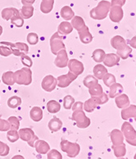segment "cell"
<instances>
[{"instance_id": "30bf717a", "label": "cell", "mask_w": 136, "mask_h": 159, "mask_svg": "<svg viewBox=\"0 0 136 159\" xmlns=\"http://www.w3.org/2000/svg\"><path fill=\"white\" fill-rule=\"evenodd\" d=\"M78 75H75L74 73L69 72L66 75H59L58 77L57 78V86H59L60 88H66L70 85L71 83H72L74 80H76Z\"/></svg>"}, {"instance_id": "8fae6325", "label": "cell", "mask_w": 136, "mask_h": 159, "mask_svg": "<svg viewBox=\"0 0 136 159\" xmlns=\"http://www.w3.org/2000/svg\"><path fill=\"white\" fill-rule=\"evenodd\" d=\"M68 68L70 72L74 73L75 75H79L84 72V67L81 61H78L77 59L69 60L67 64Z\"/></svg>"}, {"instance_id": "91938a15", "label": "cell", "mask_w": 136, "mask_h": 159, "mask_svg": "<svg viewBox=\"0 0 136 159\" xmlns=\"http://www.w3.org/2000/svg\"><path fill=\"white\" fill-rule=\"evenodd\" d=\"M117 159H125V158H123V157H118Z\"/></svg>"}, {"instance_id": "d6986e66", "label": "cell", "mask_w": 136, "mask_h": 159, "mask_svg": "<svg viewBox=\"0 0 136 159\" xmlns=\"http://www.w3.org/2000/svg\"><path fill=\"white\" fill-rule=\"evenodd\" d=\"M78 34H79V39H80V41H81L83 43L87 44V43H91L92 40H93V35H92L90 32H89L88 26H86V27L84 28L83 30L78 32Z\"/></svg>"}, {"instance_id": "f907efd6", "label": "cell", "mask_w": 136, "mask_h": 159, "mask_svg": "<svg viewBox=\"0 0 136 159\" xmlns=\"http://www.w3.org/2000/svg\"><path fill=\"white\" fill-rule=\"evenodd\" d=\"M93 98L96 100L97 105L104 104V103L108 102V96H107V94L106 93H102L98 97H93Z\"/></svg>"}, {"instance_id": "3957f363", "label": "cell", "mask_w": 136, "mask_h": 159, "mask_svg": "<svg viewBox=\"0 0 136 159\" xmlns=\"http://www.w3.org/2000/svg\"><path fill=\"white\" fill-rule=\"evenodd\" d=\"M61 149L70 158H74L80 152V147L77 143H72L70 141L62 139L61 141Z\"/></svg>"}, {"instance_id": "6da1fadb", "label": "cell", "mask_w": 136, "mask_h": 159, "mask_svg": "<svg viewBox=\"0 0 136 159\" xmlns=\"http://www.w3.org/2000/svg\"><path fill=\"white\" fill-rule=\"evenodd\" d=\"M111 8V2L106 0H102L98 2L97 7L90 11V17L94 20H103L107 17Z\"/></svg>"}, {"instance_id": "681fc988", "label": "cell", "mask_w": 136, "mask_h": 159, "mask_svg": "<svg viewBox=\"0 0 136 159\" xmlns=\"http://www.w3.org/2000/svg\"><path fill=\"white\" fill-rule=\"evenodd\" d=\"M20 60H21V62L25 67H30L33 65V61L29 56H27L26 54H23L20 56Z\"/></svg>"}, {"instance_id": "44dd1931", "label": "cell", "mask_w": 136, "mask_h": 159, "mask_svg": "<svg viewBox=\"0 0 136 159\" xmlns=\"http://www.w3.org/2000/svg\"><path fill=\"white\" fill-rule=\"evenodd\" d=\"M71 25H72L73 29H75L78 32L82 30L84 28H85L87 26L84 23V19L82 18L81 16H75L71 19Z\"/></svg>"}, {"instance_id": "d590c367", "label": "cell", "mask_w": 136, "mask_h": 159, "mask_svg": "<svg viewBox=\"0 0 136 159\" xmlns=\"http://www.w3.org/2000/svg\"><path fill=\"white\" fill-rule=\"evenodd\" d=\"M98 84V80L94 76V75H87L86 77L84 79V86L90 89L92 87L95 86L96 84Z\"/></svg>"}, {"instance_id": "277c9868", "label": "cell", "mask_w": 136, "mask_h": 159, "mask_svg": "<svg viewBox=\"0 0 136 159\" xmlns=\"http://www.w3.org/2000/svg\"><path fill=\"white\" fill-rule=\"evenodd\" d=\"M18 134L20 139H22L23 141L27 142L28 144L30 147H32V148H34V143L39 139V137L34 134V130L30 129V128H22V129H20L18 131Z\"/></svg>"}, {"instance_id": "83f0119b", "label": "cell", "mask_w": 136, "mask_h": 159, "mask_svg": "<svg viewBox=\"0 0 136 159\" xmlns=\"http://www.w3.org/2000/svg\"><path fill=\"white\" fill-rule=\"evenodd\" d=\"M93 75L97 80H102L106 74L107 73V68L102 64H97L93 67Z\"/></svg>"}, {"instance_id": "74e56055", "label": "cell", "mask_w": 136, "mask_h": 159, "mask_svg": "<svg viewBox=\"0 0 136 159\" xmlns=\"http://www.w3.org/2000/svg\"><path fill=\"white\" fill-rule=\"evenodd\" d=\"M105 55H106V53H105L104 51L102 49H99V48H98V49H95L93 51L92 57H93V59L96 62L100 63V62H102V61H103V59H104Z\"/></svg>"}, {"instance_id": "be15d7a7", "label": "cell", "mask_w": 136, "mask_h": 159, "mask_svg": "<svg viewBox=\"0 0 136 159\" xmlns=\"http://www.w3.org/2000/svg\"><path fill=\"white\" fill-rule=\"evenodd\" d=\"M135 84H136V83H135Z\"/></svg>"}, {"instance_id": "d6a6232c", "label": "cell", "mask_w": 136, "mask_h": 159, "mask_svg": "<svg viewBox=\"0 0 136 159\" xmlns=\"http://www.w3.org/2000/svg\"><path fill=\"white\" fill-rule=\"evenodd\" d=\"M2 81L7 85H13L15 84V78H14V72L12 71H6L2 74Z\"/></svg>"}, {"instance_id": "e0dca14e", "label": "cell", "mask_w": 136, "mask_h": 159, "mask_svg": "<svg viewBox=\"0 0 136 159\" xmlns=\"http://www.w3.org/2000/svg\"><path fill=\"white\" fill-rule=\"evenodd\" d=\"M73 30V27L70 22H68L66 20L62 21L59 24L57 27V33L61 35H67L70 34Z\"/></svg>"}, {"instance_id": "f6af8a7d", "label": "cell", "mask_w": 136, "mask_h": 159, "mask_svg": "<svg viewBox=\"0 0 136 159\" xmlns=\"http://www.w3.org/2000/svg\"><path fill=\"white\" fill-rule=\"evenodd\" d=\"M102 80H103V83L106 84V86L108 87L111 86L114 83H116V77L112 74H109V73H107Z\"/></svg>"}, {"instance_id": "b9f144b4", "label": "cell", "mask_w": 136, "mask_h": 159, "mask_svg": "<svg viewBox=\"0 0 136 159\" xmlns=\"http://www.w3.org/2000/svg\"><path fill=\"white\" fill-rule=\"evenodd\" d=\"M7 138L11 143L16 142V141L20 139L18 131H17V130H14V129H9V130L7 132Z\"/></svg>"}, {"instance_id": "680465c9", "label": "cell", "mask_w": 136, "mask_h": 159, "mask_svg": "<svg viewBox=\"0 0 136 159\" xmlns=\"http://www.w3.org/2000/svg\"><path fill=\"white\" fill-rule=\"evenodd\" d=\"M2 26H1V25H0V36H1V35H2Z\"/></svg>"}, {"instance_id": "8992f818", "label": "cell", "mask_w": 136, "mask_h": 159, "mask_svg": "<svg viewBox=\"0 0 136 159\" xmlns=\"http://www.w3.org/2000/svg\"><path fill=\"white\" fill-rule=\"evenodd\" d=\"M72 120H75L77 127L85 129L90 125V119L87 117L83 110H76L72 113Z\"/></svg>"}, {"instance_id": "ee69618b", "label": "cell", "mask_w": 136, "mask_h": 159, "mask_svg": "<svg viewBox=\"0 0 136 159\" xmlns=\"http://www.w3.org/2000/svg\"><path fill=\"white\" fill-rule=\"evenodd\" d=\"M26 40L30 45H35L39 42V36L36 33L34 32H30L26 36Z\"/></svg>"}, {"instance_id": "ab89813d", "label": "cell", "mask_w": 136, "mask_h": 159, "mask_svg": "<svg viewBox=\"0 0 136 159\" xmlns=\"http://www.w3.org/2000/svg\"><path fill=\"white\" fill-rule=\"evenodd\" d=\"M7 120L10 124V129L18 130L20 128V119L17 118L16 116H11L7 119Z\"/></svg>"}, {"instance_id": "52a82bcc", "label": "cell", "mask_w": 136, "mask_h": 159, "mask_svg": "<svg viewBox=\"0 0 136 159\" xmlns=\"http://www.w3.org/2000/svg\"><path fill=\"white\" fill-rule=\"evenodd\" d=\"M0 44L2 45H7L10 47L11 49L12 54L17 57H20L21 55L26 54L29 52V47L25 43H10V42H1Z\"/></svg>"}, {"instance_id": "6f0895ef", "label": "cell", "mask_w": 136, "mask_h": 159, "mask_svg": "<svg viewBox=\"0 0 136 159\" xmlns=\"http://www.w3.org/2000/svg\"><path fill=\"white\" fill-rule=\"evenodd\" d=\"M11 159H25L23 156L21 155H15L13 157H11Z\"/></svg>"}, {"instance_id": "1f68e13d", "label": "cell", "mask_w": 136, "mask_h": 159, "mask_svg": "<svg viewBox=\"0 0 136 159\" xmlns=\"http://www.w3.org/2000/svg\"><path fill=\"white\" fill-rule=\"evenodd\" d=\"M47 110L49 113H57L61 110V105L56 100H50L47 102Z\"/></svg>"}, {"instance_id": "db71d44e", "label": "cell", "mask_w": 136, "mask_h": 159, "mask_svg": "<svg viewBox=\"0 0 136 159\" xmlns=\"http://www.w3.org/2000/svg\"><path fill=\"white\" fill-rule=\"evenodd\" d=\"M126 0H111V6H120L122 7L123 5L125 3Z\"/></svg>"}, {"instance_id": "d4e9b609", "label": "cell", "mask_w": 136, "mask_h": 159, "mask_svg": "<svg viewBox=\"0 0 136 159\" xmlns=\"http://www.w3.org/2000/svg\"><path fill=\"white\" fill-rule=\"evenodd\" d=\"M116 104L119 108H125L129 106V99L126 94H120L116 97Z\"/></svg>"}, {"instance_id": "8d00e7d4", "label": "cell", "mask_w": 136, "mask_h": 159, "mask_svg": "<svg viewBox=\"0 0 136 159\" xmlns=\"http://www.w3.org/2000/svg\"><path fill=\"white\" fill-rule=\"evenodd\" d=\"M112 149H113L114 154L116 157H124L126 153V148H125V145L124 143L116 146L112 145Z\"/></svg>"}, {"instance_id": "ffe728a7", "label": "cell", "mask_w": 136, "mask_h": 159, "mask_svg": "<svg viewBox=\"0 0 136 159\" xmlns=\"http://www.w3.org/2000/svg\"><path fill=\"white\" fill-rule=\"evenodd\" d=\"M29 116L32 120L35 122H39L43 119V110L38 106L32 107L29 111Z\"/></svg>"}, {"instance_id": "5b68a950", "label": "cell", "mask_w": 136, "mask_h": 159, "mask_svg": "<svg viewBox=\"0 0 136 159\" xmlns=\"http://www.w3.org/2000/svg\"><path fill=\"white\" fill-rule=\"evenodd\" d=\"M64 37L59 34L57 32L54 33L50 39V48L52 54L57 55V52L61 49H66L63 42Z\"/></svg>"}, {"instance_id": "7bdbcfd3", "label": "cell", "mask_w": 136, "mask_h": 159, "mask_svg": "<svg viewBox=\"0 0 136 159\" xmlns=\"http://www.w3.org/2000/svg\"><path fill=\"white\" fill-rule=\"evenodd\" d=\"M75 102V98H73L72 96L66 95L63 98V107L65 109H71L72 105Z\"/></svg>"}, {"instance_id": "6125c7cd", "label": "cell", "mask_w": 136, "mask_h": 159, "mask_svg": "<svg viewBox=\"0 0 136 159\" xmlns=\"http://www.w3.org/2000/svg\"><path fill=\"white\" fill-rule=\"evenodd\" d=\"M134 118H135V121H136V117H134Z\"/></svg>"}, {"instance_id": "7402d4cb", "label": "cell", "mask_w": 136, "mask_h": 159, "mask_svg": "<svg viewBox=\"0 0 136 159\" xmlns=\"http://www.w3.org/2000/svg\"><path fill=\"white\" fill-rule=\"evenodd\" d=\"M121 117L124 120L136 117V106L135 105H129V107H125L121 111Z\"/></svg>"}, {"instance_id": "4dcf8cb0", "label": "cell", "mask_w": 136, "mask_h": 159, "mask_svg": "<svg viewBox=\"0 0 136 159\" xmlns=\"http://www.w3.org/2000/svg\"><path fill=\"white\" fill-rule=\"evenodd\" d=\"M97 106L98 105H97V102L94 99V98L91 97L89 99L87 100L86 102L84 103V105H83V109L86 111V112H93Z\"/></svg>"}, {"instance_id": "9c48e42d", "label": "cell", "mask_w": 136, "mask_h": 159, "mask_svg": "<svg viewBox=\"0 0 136 159\" xmlns=\"http://www.w3.org/2000/svg\"><path fill=\"white\" fill-rule=\"evenodd\" d=\"M42 89L46 92H52L55 89V88L57 86V80L55 78L53 75H48L43 78L41 83Z\"/></svg>"}, {"instance_id": "7c38bea8", "label": "cell", "mask_w": 136, "mask_h": 159, "mask_svg": "<svg viewBox=\"0 0 136 159\" xmlns=\"http://www.w3.org/2000/svg\"><path fill=\"white\" fill-rule=\"evenodd\" d=\"M68 61V55L66 49H61L57 53V57L54 61L55 66L59 67V68H64L67 66Z\"/></svg>"}, {"instance_id": "f1b7e54d", "label": "cell", "mask_w": 136, "mask_h": 159, "mask_svg": "<svg viewBox=\"0 0 136 159\" xmlns=\"http://www.w3.org/2000/svg\"><path fill=\"white\" fill-rule=\"evenodd\" d=\"M34 8L32 5H23L20 9V15L23 19H29L34 15Z\"/></svg>"}, {"instance_id": "f546056e", "label": "cell", "mask_w": 136, "mask_h": 159, "mask_svg": "<svg viewBox=\"0 0 136 159\" xmlns=\"http://www.w3.org/2000/svg\"><path fill=\"white\" fill-rule=\"evenodd\" d=\"M111 44L114 48L118 50L126 45V42L124 39V38H122L121 36H119V35H116V36H114L111 39Z\"/></svg>"}, {"instance_id": "11a10c76", "label": "cell", "mask_w": 136, "mask_h": 159, "mask_svg": "<svg viewBox=\"0 0 136 159\" xmlns=\"http://www.w3.org/2000/svg\"><path fill=\"white\" fill-rule=\"evenodd\" d=\"M129 43L132 48H136V36L133 37V38H132V39L129 41Z\"/></svg>"}, {"instance_id": "f35d334b", "label": "cell", "mask_w": 136, "mask_h": 159, "mask_svg": "<svg viewBox=\"0 0 136 159\" xmlns=\"http://www.w3.org/2000/svg\"><path fill=\"white\" fill-rule=\"evenodd\" d=\"M88 93L91 95V97H98L103 93V89H102V87L99 84H96L95 86L88 89Z\"/></svg>"}, {"instance_id": "5bb4252c", "label": "cell", "mask_w": 136, "mask_h": 159, "mask_svg": "<svg viewBox=\"0 0 136 159\" xmlns=\"http://www.w3.org/2000/svg\"><path fill=\"white\" fill-rule=\"evenodd\" d=\"M120 61V57H118V55L116 53H107L105 55L104 59H103V63L106 66L111 67L117 65Z\"/></svg>"}, {"instance_id": "c3c4849f", "label": "cell", "mask_w": 136, "mask_h": 159, "mask_svg": "<svg viewBox=\"0 0 136 159\" xmlns=\"http://www.w3.org/2000/svg\"><path fill=\"white\" fill-rule=\"evenodd\" d=\"M12 54L11 49L10 47L7 45H2L0 44V55L3 56V57H8L10 55Z\"/></svg>"}, {"instance_id": "ba28073f", "label": "cell", "mask_w": 136, "mask_h": 159, "mask_svg": "<svg viewBox=\"0 0 136 159\" xmlns=\"http://www.w3.org/2000/svg\"><path fill=\"white\" fill-rule=\"evenodd\" d=\"M121 132L125 135L127 143H129L130 145L136 146V131L130 123H123Z\"/></svg>"}, {"instance_id": "9f6ffc18", "label": "cell", "mask_w": 136, "mask_h": 159, "mask_svg": "<svg viewBox=\"0 0 136 159\" xmlns=\"http://www.w3.org/2000/svg\"><path fill=\"white\" fill-rule=\"evenodd\" d=\"M35 2V0H21V3L23 5H32Z\"/></svg>"}, {"instance_id": "816d5d0a", "label": "cell", "mask_w": 136, "mask_h": 159, "mask_svg": "<svg viewBox=\"0 0 136 159\" xmlns=\"http://www.w3.org/2000/svg\"><path fill=\"white\" fill-rule=\"evenodd\" d=\"M10 129V124L8 120L2 119L0 116V131H8Z\"/></svg>"}, {"instance_id": "7dc6e473", "label": "cell", "mask_w": 136, "mask_h": 159, "mask_svg": "<svg viewBox=\"0 0 136 159\" xmlns=\"http://www.w3.org/2000/svg\"><path fill=\"white\" fill-rule=\"evenodd\" d=\"M9 146L6 144L5 143H3V142H2V141H0V156L6 157L9 153Z\"/></svg>"}, {"instance_id": "60d3db41", "label": "cell", "mask_w": 136, "mask_h": 159, "mask_svg": "<svg viewBox=\"0 0 136 159\" xmlns=\"http://www.w3.org/2000/svg\"><path fill=\"white\" fill-rule=\"evenodd\" d=\"M11 23L12 25H16V27H22L23 25H24V19H23V17L20 15V14H17L16 16H14L11 19Z\"/></svg>"}, {"instance_id": "9a60e30c", "label": "cell", "mask_w": 136, "mask_h": 159, "mask_svg": "<svg viewBox=\"0 0 136 159\" xmlns=\"http://www.w3.org/2000/svg\"><path fill=\"white\" fill-rule=\"evenodd\" d=\"M34 148H35L36 152L39 154H47L50 150L49 144L46 141L40 140V139H38L35 142Z\"/></svg>"}, {"instance_id": "ac0fdd59", "label": "cell", "mask_w": 136, "mask_h": 159, "mask_svg": "<svg viewBox=\"0 0 136 159\" xmlns=\"http://www.w3.org/2000/svg\"><path fill=\"white\" fill-rule=\"evenodd\" d=\"M111 140L112 142L113 146L120 145L123 143L124 137H123L122 132L120 131L119 129H115L111 132Z\"/></svg>"}, {"instance_id": "cb8c5ba5", "label": "cell", "mask_w": 136, "mask_h": 159, "mask_svg": "<svg viewBox=\"0 0 136 159\" xmlns=\"http://www.w3.org/2000/svg\"><path fill=\"white\" fill-rule=\"evenodd\" d=\"M60 15L62 18L65 20H70L75 16V12L72 10V8L69 6H64L61 7V11H60Z\"/></svg>"}, {"instance_id": "e575fe53", "label": "cell", "mask_w": 136, "mask_h": 159, "mask_svg": "<svg viewBox=\"0 0 136 159\" xmlns=\"http://www.w3.org/2000/svg\"><path fill=\"white\" fill-rule=\"evenodd\" d=\"M22 102V100L20 97L18 96H11V98H9L7 99V106L10 107V108H16L18 107L19 106H20Z\"/></svg>"}, {"instance_id": "2e32d148", "label": "cell", "mask_w": 136, "mask_h": 159, "mask_svg": "<svg viewBox=\"0 0 136 159\" xmlns=\"http://www.w3.org/2000/svg\"><path fill=\"white\" fill-rule=\"evenodd\" d=\"M17 14H20V11L18 9H16L15 7H6L2 10L1 16L3 20H9Z\"/></svg>"}, {"instance_id": "f5cc1de1", "label": "cell", "mask_w": 136, "mask_h": 159, "mask_svg": "<svg viewBox=\"0 0 136 159\" xmlns=\"http://www.w3.org/2000/svg\"><path fill=\"white\" fill-rule=\"evenodd\" d=\"M83 105H84V103L82 102H75L72 105L71 109L73 111H76V110H83Z\"/></svg>"}, {"instance_id": "bcb514c9", "label": "cell", "mask_w": 136, "mask_h": 159, "mask_svg": "<svg viewBox=\"0 0 136 159\" xmlns=\"http://www.w3.org/2000/svg\"><path fill=\"white\" fill-rule=\"evenodd\" d=\"M47 158L48 159H62V155L57 149L49 150L47 153Z\"/></svg>"}, {"instance_id": "94428289", "label": "cell", "mask_w": 136, "mask_h": 159, "mask_svg": "<svg viewBox=\"0 0 136 159\" xmlns=\"http://www.w3.org/2000/svg\"><path fill=\"white\" fill-rule=\"evenodd\" d=\"M134 159H136V154L134 155Z\"/></svg>"}, {"instance_id": "4fadbf2b", "label": "cell", "mask_w": 136, "mask_h": 159, "mask_svg": "<svg viewBox=\"0 0 136 159\" xmlns=\"http://www.w3.org/2000/svg\"><path fill=\"white\" fill-rule=\"evenodd\" d=\"M123 10L120 6H112L109 11V16L113 22H120L123 18Z\"/></svg>"}, {"instance_id": "603a6c76", "label": "cell", "mask_w": 136, "mask_h": 159, "mask_svg": "<svg viewBox=\"0 0 136 159\" xmlns=\"http://www.w3.org/2000/svg\"><path fill=\"white\" fill-rule=\"evenodd\" d=\"M48 125V129H49L52 133H54V132H57L58 130H60L61 128L62 127V121H61L59 118L54 116V117H52V118L49 120Z\"/></svg>"}, {"instance_id": "4316f807", "label": "cell", "mask_w": 136, "mask_h": 159, "mask_svg": "<svg viewBox=\"0 0 136 159\" xmlns=\"http://www.w3.org/2000/svg\"><path fill=\"white\" fill-rule=\"evenodd\" d=\"M54 0H42L40 3V11L44 14H48L53 8Z\"/></svg>"}, {"instance_id": "7a4b0ae2", "label": "cell", "mask_w": 136, "mask_h": 159, "mask_svg": "<svg viewBox=\"0 0 136 159\" xmlns=\"http://www.w3.org/2000/svg\"><path fill=\"white\" fill-rule=\"evenodd\" d=\"M15 83L20 85H29L32 82V71L29 67H23L14 72Z\"/></svg>"}, {"instance_id": "484cf974", "label": "cell", "mask_w": 136, "mask_h": 159, "mask_svg": "<svg viewBox=\"0 0 136 159\" xmlns=\"http://www.w3.org/2000/svg\"><path fill=\"white\" fill-rule=\"evenodd\" d=\"M123 92L122 85L119 83H114L110 86V91H109V97L111 98H116L118 95L121 94Z\"/></svg>"}, {"instance_id": "836d02e7", "label": "cell", "mask_w": 136, "mask_h": 159, "mask_svg": "<svg viewBox=\"0 0 136 159\" xmlns=\"http://www.w3.org/2000/svg\"><path fill=\"white\" fill-rule=\"evenodd\" d=\"M131 52H132V48L126 44V45L124 46L123 48L118 49L116 54L118 55V57L125 60L129 57V55H130Z\"/></svg>"}]
</instances>
